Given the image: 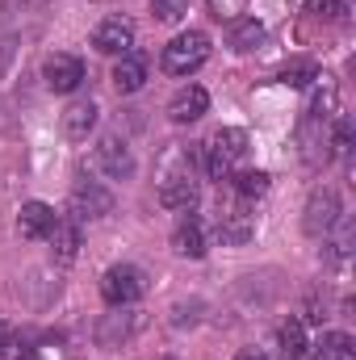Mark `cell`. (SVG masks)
I'll return each instance as SVG.
<instances>
[{"mask_svg": "<svg viewBox=\"0 0 356 360\" xmlns=\"http://www.w3.org/2000/svg\"><path fill=\"white\" fill-rule=\"evenodd\" d=\"M201 310H205V302H201V297L177 302V306H172V327H197V323H201Z\"/></svg>", "mask_w": 356, "mask_h": 360, "instance_id": "603a6c76", "label": "cell"}, {"mask_svg": "<svg viewBox=\"0 0 356 360\" xmlns=\"http://www.w3.org/2000/svg\"><path fill=\"white\" fill-rule=\"evenodd\" d=\"M340 222H344V201H340V193H336L331 184L314 188V193L306 197V210H302V231H306L310 239H327Z\"/></svg>", "mask_w": 356, "mask_h": 360, "instance_id": "7a4b0ae2", "label": "cell"}, {"mask_svg": "<svg viewBox=\"0 0 356 360\" xmlns=\"http://www.w3.org/2000/svg\"><path fill=\"white\" fill-rule=\"evenodd\" d=\"M46 239H51V256L59 264H72L80 256V222L76 218H55V226H51Z\"/></svg>", "mask_w": 356, "mask_h": 360, "instance_id": "5bb4252c", "label": "cell"}, {"mask_svg": "<svg viewBox=\"0 0 356 360\" xmlns=\"http://www.w3.org/2000/svg\"><path fill=\"white\" fill-rule=\"evenodd\" d=\"M314 360H352V335L348 331H323V340L314 344Z\"/></svg>", "mask_w": 356, "mask_h": 360, "instance_id": "ffe728a7", "label": "cell"}, {"mask_svg": "<svg viewBox=\"0 0 356 360\" xmlns=\"http://www.w3.org/2000/svg\"><path fill=\"white\" fill-rule=\"evenodd\" d=\"M197 176L184 168V172H164L160 180V205L164 210H193L197 205Z\"/></svg>", "mask_w": 356, "mask_h": 360, "instance_id": "9c48e42d", "label": "cell"}, {"mask_svg": "<svg viewBox=\"0 0 356 360\" xmlns=\"http://www.w3.org/2000/svg\"><path fill=\"white\" fill-rule=\"evenodd\" d=\"M205 4L218 21H239V13L248 8V0H205Z\"/></svg>", "mask_w": 356, "mask_h": 360, "instance_id": "d4e9b609", "label": "cell"}, {"mask_svg": "<svg viewBox=\"0 0 356 360\" xmlns=\"http://www.w3.org/2000/svg\"><path fill=\"white\" fill-rule=\"evenodd\" d=\"M276 348H281V356H285V360H302V356H306V352H310L306 323H302V319L281 323V331H276Z\"/></svg>", "mask_w": 356, "mask_h": 360, "instance_id": "ac0fdd59", "label": "cell"}, {"mask_svg": "<svg viewBox=\"0 0 356 360\" xmlns=\"http://www.w3.org/2000/svg\"><path fill=\"white\" fill-rule=\"evenodd\" d=\"M310 80H319V68H314L310 59H298V63H289V68L281 72V84H285V89H306Z\"/></svg>", "mask_w": 356, "mask_h": 360, "instance_id": "7402d4cb", "label": "cell"}, {"mask_svg": "<svg viewBox=\"0 0 356 360\" xmlns=\"http://www.w3.org/2000/svg\"><path fill=\"white\" fill-rule=\"evenodd\" d=\"M143 293H147V276H143V269H134V264H113V269H105V276H101V297L109 306H134Z\"/></svg>", "mask_w": 356, "mask_h": 360, "instance_id": "277c9868", "label": "cell"}, {"mask_svg": "<svg viewBox=\"0 0 356 360\" xmlns=\"http://www.w3.org/2000/svg\"><path fill=\"white\" fill-rule=\"evenodd\" d=\"M96 117H101L96 101H72V105L63 109V139L84 143L92 130H96Z\"/></svg>", "mask_w": 356, "mask_h": 360, "instance_id": "7c38bea8", "label": "cell"}, {"mask_svg": "<svg viewBox=\"0 0 356 360\" xmlns=\"http://www.w3.org/2000/svg\"><path fill=\"white\" fill-rule=\"evenodd\" d=\"M17 4H25V8H38V4H46V0H17Z\"/></svg>", "mask_w": 356, "mask_h": 360, "instance_id": "f1b7e54d", "label": "cell"}, {"mask_svg": "<svg viewBox=\"0 0 356 360\" xmlns=\"http://www.w3.org/2000/svg\"><path fill=\"white\" fill-rule=\"evenodd\" d=\"M205 59H210V34L205 30H184V34H177L164 46V55H160V63H164L168 76H193Z\"/></svg>", "mask_w": 356, "mask_h": 360, "instance_id": "6da1fadb", "label": "cell"}, {"mask_svg": "<svg viewBox=\"0 0 356 360\" xmlns=\"http://www.w3.org/2000/svg\"><path fill=\"white\" fill-rule=\"evenodd\" d=\"M143 84H147V59L134 55V51H126L117 59V68H113V89L122 92V96H130V92H139Z\"/></svg>", "mask_w": 356, "mask_h": 360, "instance_id": "2e32d148", "label": "cell"}, {"mask_svg": "<svg viewBox=\"0 0 356 360\" xmlns=\"http://www.w3.org/2000/svg\"><path fill=\"white\" fill-rule=\"evenodd\" d=\"M92 46L101 55H126L134 46V21L130 17H105L96 30H92Z\"/></svg>", "mask_w": 356, "mask_h": 360, "instance_id": "8992f818", "label": "cell"}, {"mask_svg": "<svg viewBox=\"0 0 356 360\" xmlns=\"http://www.w3.org/2000/svg\"><path fill=\"white\" fill-rule=\"evenodd\" d=\"M92 168H96L105 180H130L139 164H134V155H130L126 139H117V134H105V139L96 143V151H92Z\"/></svg>", "mask_w": 356, "mask_h": 360, "instance_id": "5b68a950", "label": "cell"}, {"mask_svg": "<svg viewBox=\"0 0 356 360\" xmlns=\"http://www.w3.org/2000/svg\"><path fill=\"white\" fill-rule=\"evenodd\" d=\"M268 184H272V176L268 172H260V168H248V172H239L235 176V193L243 197V201H256V197H265Z\"/></svg>", "mask_w": 356, "mask_h": 360, "instance_id": "44dd1931", "label": "cell"}, {"mask_svg": "<svg viewBox=\"0 0 356 360\" xmlns=\"http://www.w3.org/2000/svg\"><path fill=\"white\" fill-rule=\"evenodd\" d=\"M172 252L184 256V260H201V256H205V226H201L193 214L177 222V231H172Z\"/></svg>", "mask_w": 356, "mask_h": 360, "instance_id": "9a60e30c", "label": "cell"}, {"mask_svg": "<svg viewBox=\"0 0 356 360\" xmlns=\"http://www.w3.org/2000/svg\"><path fill=\"white\" fill-rule=\"evenodd\" d=\"M252 235H256V214L248 205H231V210L218 214V239L227 248H243Z\"/></svg>", "mask_w": 356, "mask_h": 360, "instance_id": "30bf717a", "label": "cell"}, {"mask_svg": "<svg viewBox=\"0 0 356 360\" xmlns=\"http://www.w3.org/2000/svg\"><path fill=\"white\" fill-rule=\"evenodd\" d=\"M68 205H72V218H76V222H96V218H109L117 201H113V193H109L101 180L80 176L76 184H72Z\"/></svg>", "mask_w": 356, "mask_h": 360, "instance_id": "3957f363", "label": "cell"}, {"mask_svg": "<svg viewBox=\"0 0 356 360\" xmlns=\"http://www.w3.org/2000/svg\"><path fill=\"white\" fill-rule=\"evenodd\" d=\"M13 55H17V42H13V38H0V80H4V72H8V63H13Z\"/></svg>", "mask_w": 356, "mask_h": 360, "instance_id": "484cf974", "label": "cell"}, {"mask_svg": "<svg viewBox=\"0 0 356 360\" xmlns=\"http://www.w3.org/2000/svg\"><path fill=\"white\" fill-rule=\"evenodd\" d=\"M205 109H210V92L201 89V84H189V89H180L177 96L168 101V117H172L177 126H189V122H197Z\"/></svg>", "mask_w": 356, "mask_h": 360, "instance_id": "4fadbf2b", "label": "cell"}, {"mask_svg": "<svg viewBox=\"0 0 356 360\" xmlns=\"http://www.w3.org/2000/svg\"><path fill=\"white\" fill-rule=\"evenodd\" d=\"M117 314H105L101 323H96V344L101 348H122V344H130L134 340V331L143 327V314H130L126 306H113Z\"/></svg>", "mask_w": 356, "mask_h": 360, "instance_id": "52a82bcc", "label": "cell"}, {"mask_svg": "<svg viewBox=\"0 0 356 360\" xmlns=\"http://www.w3.org/2000/svg\"><path fill=\"white\" fill-rule=\"evenodd\" d=\"M8 344H13V327H8V323L0 319V356L8 352Z\"/></svg>", "mask_w": 356, "mask_h": 360, "instance_id": "4316f807", "label": "cell"}, {"mask_svg": "<svg viewBox=\"0 0 356 360\" xmlns=\"http://www.w3.org/2000/svg\"><path fill=\"white\" fill-rule=\"evenodd\" d=\"M55 218H59V214H55L46 201H25V205L17 210V231H21V239L38 243V239H46V235H51Z\"/></svg>", "mask_w": 356, "mask_h": 360, "instance_id": "8fae6325", "label": "cell"}, {"mask_svg": "<svg viewBox=\"0 0 356 360\" xmlns=\"http://www.w3.org/2000/svg\"><path fill=\"white\" fill-rule=\"evenodd\" d=\"M235 360H268V356L260 352V348H243V352H239Z\"/></svg>", "mask_w": 356, "mask_h": 360, "instance_id": "83f0119b", "label": "cell"}, {"mask_svg": "<svg viewBox=\"0 0 356 360\" xmlns=\"http://www.w3.org/2000/svg\"><path fill=\"white\" fill-rule=\"evenodd\" d=\"M42 80L51 92H76L84 84V63L76 55H51L42 63Z\"/></svg>", "mask_w": 356, "mask_h": 360, "instance_id": "ba28073f", "label": "cell"}, {"mask_svg": "<svg viewBox=\"0 0 356 360\" xmlns=\"http://www.w3.org/2000/svg\"><path fill=\"white\" fill-rule=\"evenodd\" d=\"M344 4H348V0H344Z\"/></svg>", "mask_w": 356, "mask_h": 360, "instance_id": "f546056e", "label": "cell"}, {"mask_svg": "<svg viewBox=\"0 0 356 360\" xmlns=\"http://www.w3.org/2000/svg\"><path fill=\"white\" fill-rule=\"evenodd\" d=\"M248 147H252V139H248V130H239V126H227V130H218V134L210 139V151L222 155L227 164H239V160L248 155Z\"/></svg>", "mask_w": 356, "mask_h": 360, "instance_id": "e0dca14e", "label": "cell"}, {"mask_svg": "<svg viewBox=\"0 0 356 360\" xmlns=\"http://www.w3.org/2000/svg\"><path fill=\"white\" fill-rule=\"evenodd\" d=\"M151 13H155V21H180L184 13H189V0H151Z\"/></svg>", "mask_w": 356, "mask_h": 360, "instance_id": "cb8c5ba5", "label": "cell"}, {"mask_svg": "<svg viewBox=\"0 0 356 360\" xmlns=\"http://www.w3.org/2000/svg\"><path fill=\"white\" fill-rule=\"evenodd\" d=\"M260 42H265V25H260L256 17H248V21H231L227 46H231L235 55H248V51H256Z\"/></svg>", "mask_w": 356, "mask_h": 360, "instance_id": "d6986e66", "label": "cell"}]
</instances>
